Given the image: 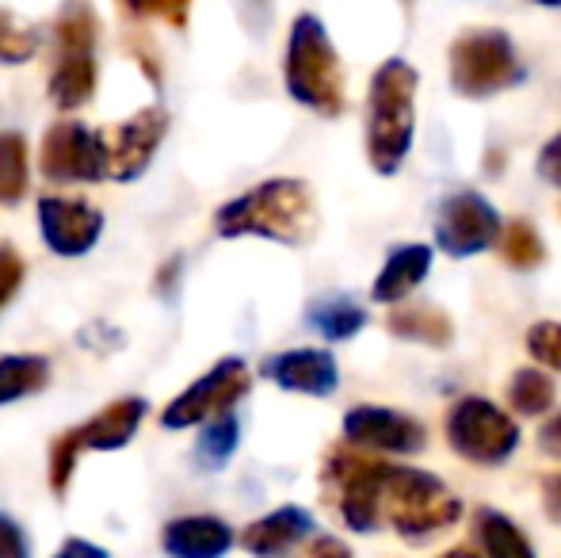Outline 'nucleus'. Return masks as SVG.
Returning a JSON list of instances; mask_svg holds the SVG:
<instances>
[{
    "label": "nucleus",
    "instance_id": "obj_1",
    "mask_svg": "<svg viewBox=\"0 0 561 558\" xmlns=\"http://www.w3.org/2000/svg\"><path fill=\"white\" fill-rule=\"evenodd\" d=\"M222 238H267L279 246H306L318 230V207L302 180H264L229 200L215 218Z\"/></svg>",
    "mask_w": 561,
    "mask_h": 558
},
{
    "label": "nucleus",
    "instance_id": "obj_2",
    "mask_svg": "<svg viewBox=\"0 0 561 558\" xmlns=\"http://www.w3.org/2000/svg\"><path fill=\"white\" fill-rule=\"evenodd\" d=\"M416 84L421 73L405 58H386L367 89V161L375 172L393 176L413 153Z\"/></svg>",
    "mask_w": 561,
    "mask_h": 558
},
{
    "label": "nucleus",
    "instance_id": "obj_3",
    "mask_svg": "<svg viewBox=\"0 0 561 558\" xmlns=\"http://www.w3.org/2000/svg\"><path fill=\"white\" fill-rule=\"evenodd\" d=\"M287 92L302 107L318 115H340L344 112V69H340V54L329 38L325 23L313 12H302L290 23L287 38Z\"/></svg>",
    "mask_w": 561,
    "mask_h": 558
},
{
    "label": "nucleus",
    "instance_id": "obj_4",
    "mask_svg": "<svg viewBox=\"0 0 561 558\" xmlns=\"http://www.w3.org/2000/svg\"><path fill=\"white\" fill-rule=\"evenodd\" d=\"M462 516V501L447 490V482L432 470L409 463H386L382 475V521L398 536L424 539L447 532Z\"/></svg>",
    "mask_w": 561,
    "mask_h": 558
},
{
    "label": "nucleus",
    "instance_id": "obj_5",
    "mask_svg": "<svg viewBox=\"0 0 561 558\" xmlns=\"http://www.w3.org/2000/svg\"><path fill=\"white\" fill-rule=\"evenodd\" d=\"M450 84L466 100H489L527 81L516 43L496 27H473L450 43Z\"/></svg>",
    "mask_w": 561,
    "mask_h": 558
},
{
    "label": "nucleus",
    "instance_id": "obj_6",
    "mask_svg": "<svg viewBox=\"0 0 561 558\" xmlns=\"http://www.w3.org/2000/svg\"><path fill=\"white\" fill-rule=\"evenodd\" d=\"M390 459H375V455L359 452L352 444L329 447L325 467H321V486L325 498L333 501L340 521L359 536L382 528V475Z\"/></svg>",
    "mask_w": 561,
    "mask_h": 558
},
{
    "label": "nucleus",
    "instance_id": "obj_7",
    "mask_svg": "<svg viewBox=\"0 0 561 558\" xmlns=\"http://www.w3.org/2000/svg\"><path fill=\"white\" fill-rule=\"evenodd\" d=\"M447 444L473 467H504L519 447V424L489 398L466 395L447 410Z\"/></svg>",
    "mask_w": 561,
    "mask_h": 558
},
{
    "label": "nucleus",
    "instance_id": "obj_8",
    "mask_svg": "<svg viewBox=\"0 0 561 558\" xmlns=\"http://www.w3.org/2000/svg\"><path fill=\"white\" fill-rule=\"evenodd\" d=\"M501 210L473 187H458L439 203L436 215V246L447 257H478L501 246Z\"/></svg>",
    "mask_w": 561,
    "mask_h": 558
},
{
    "label": "nucleus",
    "instance_id": "obj_9",
    "mask_svg": "<svg viewBox=\"0 0 561 558\" xmlns=\"http://www.w3.org/2000/svg\"><path fill=\"white\" fill-rule=\"evenodd\" d=\"M249 387H252L249 364L241 356H226L161 413V424L164 429H192V424L207 418H222V413H229V406L249 395Z\"/></svg>",
    "mask_w": 561,
    "mask_h": 558
},
{
    "label": "nucleus",
    "instance_id": "obj_10",
    "mask_svg": "<svg viewBox=\"0 0 561 558\" xmlns=\"http://www.w3.org/2000/svg\"><path fill=\"white\" fill-rule=\"evenodd\" d=\"M38 164H43V176L54 184H96L107 176L104 138L84 123H54L43 138Z\"/></svg>",
    "mask_w": 561,
    "mask_h": 558
},
{
    "label": "nucleus",
    "instance_id": "obj_11",
    "mask_svg": "<svg viewBox=\"0 0 561 558\" xmlns=\"http://www.w3.org/2000/svg\"><path fill=\"white\" fill-rule=\"evenodd\" d=\"M344 440L367 455H416L428 444V432L413 413L386 406H355L344 418Z\"/></svg>",
    "mask_w": 561,
    "mask_h": 558
},
{
    "label": "nucleus",
    "instance_id": "obj_12",
    "mask_svg": "<svg viewBox=\"0 0 561 558\" xmlns=\"http://www.w3.org/2000/svg\"><path fill=\"white\" fill-rule=\"evenodd\" d=\"M164 130H169V112H164V107H146V112H138L134 119L100 130L104 153H107V176H115V180L141 176L146 164L153 161Z\"/></svg>",
    "mask_w": 561,
    "mask_h": 558
},
{
    "label": "nucleus",
    "instance_id": "obj_13",
    "mask_svg": "<svg viewBox=\"0 0 561 558\" xmlns=\"http://www.w3.org/2000/svg\"><path fill=\"white\" fill-rule=\"evenodd\" d=\"M38 226L54 253L81 257L104 234V215L84 200H66V195H43L38 200Z\"/></svg>",
    "mask_w": 561,
    "mask_h": 558
},
{
    "label": "nucleus",
    "instance_id": "obj_14",
    "mask_svg": "<svg viewBox=\"0 0 561 558\" xmlns=\"http://www.w3.org/2000/svg\"><path fill=\"white\" fill-rule=\"evenodd\" d=\"M264 379H272L275 387L295 390V395H313V398H329L340 387V367L333 360V352L325 349H290V352H275L264 360Z\"/></svg>",
    "mask_w": 561,
    "mask_h": 558
},
{
    "label": "nucleus",
    "instance_id": "obj_15",
    "mask_svg": "<svg viewBox=\"0 0 561 558\" xmlns=\"http://www.w3.org/2000/svg\"><path fill=\"white\" fill-rule=\"evenodd\" d=\"M233 539V528L218 516H180L161 532V547L169 558H222Z\"/></svg>",
    "mask_w": 561,
    "mask_h": 558
},
{
    "label": "nucleus",
    "instance_id": "obj_16",
    "mask_svg": "<svg viewBox=\"0 0 561 558\" xmlns=\"http://www.w3.org/2000/svg\"><path fill=\"white\" fill-rule=\"evenodd\" d=\"M310 536H313V516L298 505H283V509H275V513L252 521L249 528L241 532V547L256 558H272V555L290 551V547H298Z\"/></svg>",
    "mask_w": 561,
    "mask_h": 558
},
{
    "label": "nucleus",
    "instance_id": "obj_17",
    "mask_svg": "<svg viewBox=\"0 0 561 558\" xmlns=\"http://www.w3.org/2000/svg\"><path fill=\"white\" fill-rule=\"evenodd\" d=\"M432 261H436L432 246H421V241H409V246H398L390 257H386L382 272L375 276V287H370L375 303H386V306L405 303V298L413 295V291L424 283V276H428Z\"/></svg>",
    "mask_w": 561,
    "mask_h": 558
},
{
    "label": "nucleus",
    "instance_id": "obj_18",
    "mask_svg": "<svg viewBox=\"0 0 561 558\" xmlns=\"http://www.w3.org/2000/svg\"><path fill=\"white\" fill-rule=\"evenodd\" d=\"M386 329H390L398 341L428 344V349H447V344L455 341V321H450V314L436 303L393 306L390 318H386Z\"/></svg>",
    "mask_w": 561,
    "mask_h": 558
},
{
    "label": "nucleus",
    "instance_id": "obj_19",
    "mask_svg": "<svg viewBox=\"0 0 561 558\" xmlns=\"http://www.w3.org/2000/svg\"><path fill=\"white\" fill-rule=\"evenodd\" d=\"M149 406L146 398H118V402L104 406L89 424H81V440L92 452H115V447H126L138 432V424L146 421Z\"/></svg>",
    "mask_w": 561,
    "mask_h": 558
},
{
    "label": "nucleus",
    "instance_id": "obj_20",
    "mask_svg": "<svg viewBox=\"0 0 561 558\" xmlns=\"http://www.w3.org/2000/svg\"><path fill=\"white\" fill-rule=\"evenodd\" d=\"M473 532H478V544L485 558H539L531 539L519 532V524L512 516L496 513V509H478Z\"/></svg>",
    "mask_w": 561,
    "mask_h": 558
},
{
    "label": "nucleus",
    "instance_id": "obj_21",
    "mask_svg": "<svg viewBox=\"0 0 561 558\" xmlns=\"http://www.w3.org/2000/svg\"><path fill=\"white\" fill-rule=\"evenodd\" d=\"M96 92V61L92 54H61L58 69L50 77V100L66 112L84 107Z\"/></svg>",
    "mask_w": 561,
    "mask_h": 558
},
{
    "label": "nucleus",
    "instance_id": "obj_22",
    "mask_svg": "<svg viewBox=\"0 0 561 558\" xmlns=\"http://www.w3.org/2000/svg\"><path fill=\"white\" fill-rule=\"evenodd\" d=\"M50 379V364L43 356H0V406L38 395Z\"/></svg>",
    "mask_w": 561,
    "mask_h": 558
},
{
    "label": "nucleus",
    "instance_id": "obj_23",
    "mask_svg": "<svg viewBox=\"0 0 561 558\" xmlns=\"http://www.w3.org/2000/svg\"><path fill=\"white\" fill-rule=\"evenodd\" d=\"M554 379L547 372H539V367H519L508 379V406L519 418H542L554 406Z\"/></svg>",
    "mask_w": 561,
    "mask_h": 558
},
{
    "label": "nucleus",
    "instance_id": "obj_24",
    "mask_svg": "<svg viewBox=\"0 0 561 558\" xmlns=\"http://www.w3.org/2000/svg\"><path fill=\"white\" fill-rule=\"evenodd\" d=\"M306 321H310L321 337H329V341H352V337L367 326V310L355 306L352 298H321V303L310 306Z\"/></svg>",
    "mask_w": 561,
    "mask_h": 558
},
{
    "label": "nucleus",
    "instance_id": "obj_25",
    "mask_svg": "<svg viewBox=\"0 0 561 558\" xmlns=\"http://www.w3.org/2000/svg\"><path fill=\"white\" fill-rule=\"evenodd\" d=\"M501 257L512 264V269H519V272H531V269H539L542 261H547V246H542V238H539V230H535L531 223H524V218H516V223H508L504 226V234H501Z\"/></svg>",
    "mask_w": 561,
    "mask_h": 558
},
{
    "label": "nucleus",
    "instance_id": "obj_26",
    "mask_svg": "<svg viewBox=\"0 0 561 558\" xmlns=\"http://www.w3.org/2000/svg\"><path fill=\"white\" fill-rule=\"evenodd\" d=\"M54 35L61 43V54H92V46L100 38L96 12L89 4H69L54 23Z\"/></svg>",
    "mask_w": 561,
    "mask_h": 558
},
{
    "label": "nucleus",
    "instance_id": "obj_27",
    "mask_svg": "<svg viewBox=\"0 0 561 558\" xmlns=\"http://www.w3.org/2000/svg\"><path fill=\"white\" fill-rule=\"evenodd\" d=\"M27 192V141L12 130L0 135V203H15Z\"/></svg>",
    "mask_w": 561,
    "mask_h": 558
},
{
    "label": "nucleus",
    "instance_id": "obj_28",
    "mask_svg": "<svg viewBox=\"0 0 561 558\" xmlns=\"http://www.w3.org/2000/svg\"><path fill=\"white\" fill-rule=\"evenodd\" d=\"M237 444H241V421H237L233 413H222V418H215L207 429H203L199 463L207 470H222L229 463V455L237 452Z\"/></svg>",
    "mask_w": 561,
    "mask_h": 558
},
{
    "label": "nucleus",
    "instance_id": "obj_29",
    "mask_svg": "<svg viewBox=\"0 0 561 558\" xmlns=\"http://www.w3.org/2000/svg\"><path fill=\"white\" fill-rule=\"evenodd\" d=\"M35 31H27L12 12H0V61L15 66V61H27L35 54Z\"/></svg>",
    "mask_w": 561,
    "mask_h": 558
},
{
    "label": "nucleus",
    "instance_id": "obj_30",
    "mask_svg": "<svg viewBox=\"0 0 561 558\" xmlns=\"http://www.w3.org/2000/svg\"><path fill=\"white\" fill-rule=\"evenodd\" d=\"M527 352L550 372H561V321H535L527 329Z\"/></svg>",
    "mask_w": 561,
    "mask_h": 558
},
{
    "label": "nucleus",
    "instance_id": "obj_31",
    "mask_svg": "<svg viewBox=\"0 0 561 558\" xmlns=\"http://www.w3.org/2000/svg\"><path fill=\"white\" fill-rule=\"evenodd\" d=\"M81 447H84L81 429L66 432V436H61L58 444L50 447V486H54V493H58V498H61V493H66L69 475H73L77 455H81Z\"/></svg>",
    "mask_w": 561,
    "mask_h": 558
},
{
    "label": "nucleus",
    "instance_id": "obj_32",
    "mask_svg": "<svg viewBox=\"0 0 561 558\" xmlns=\"http://www.w3.org/2000/svg\"><path fill=\"white\" fill-rule=\"evenodd\" d=\"M23 283V261L12 246H0V310H4L8 298L20 291Z\"/></svg>",
    "mask_w": 561,
    "mask_h": 558
},
{
    "label": "nucleus",
    "instance_id": "obj_33",
    "mask_svg": "<svg viewBox=\"0 0 561 558\" xmlns=\"http://www.w3.org/2000/svg\"><path fill=\"white\" fill-rule=\"evenodd\" d=\"M0 558H31L27 532H23L8 513H0Z\"/></svg>",
    "mask_w": 561,
    "mask_h": 558
},
{
    "label": "nucleus",
    "instance_id": "obj_34",
    "mask_svg": "<svg viewBox=\"0 0 561 558\" xmlns=\"http://www.w3.org/2000/svg\"><path fill=\"white\" fill-rule=\"evenodd\" d=\"M539 176L547 180L550 187H558V192H561V130L539 149Z\"/></svg>",
    "mask_w": 561,
    "mask_h": 558
},
{
    "label": "nucleus",
    "instance_id": "obj_35",
    "mask_svg": "<svg viewBox=\"0 0 561 558\" xmlns=\"http://www.w3.org/2000/svg\"><path fill=\"white\" fill-rule=\"evenodd\" d=\"M295 558H352V547L340 544L336 536H313Z\"/></svg>",
    "mask_w": 561,
    "mask_h": 558
},
{
    "label": "nucleus",
    "instance_id": "obj_36",
    "mask_svg": "<svg viewBox=\"0 0 561 558\" xmlns=\"http://www.w3.org/2000/svg\"><path fill=\"white\" fill-rule=\"evenodd\" d=\"M54 558H107V551H104V547H96V544H89V539H81V536H69Z\"/></svg>",
    "mask_w": 561,
    "mask_h": 558
},
{
    "label": "nucleus",
    "instance_id": "obj_37",
    "mask_svg": "<svg viewBox=\"0 0 561 558\" xmlns=\"http://www.w3.org/2000/svg\"><path fill=\"white\" fill-rule=\"evenodd\" d=\"M539 447L550 455V459H561V413H558V418H550L539 429Z\"/></svg>",
    "mask_w": 561,
    "mask_h": 558
},
{
    "label": "nucleus",
    "instance_id": "obj_38",
    "mask_svg": "<svg viewBox=\"0 0 561 558\" xmlns=\"http://www.w3.org/2000/svg\"><path fill=\"white\" fill-rule=\"evenodd\" d=\"M550 498H554V513L561 516V478H550Z\"/></svg>",
    "mask_w": 561,
    "mask_h": 558
},
{
    "label": "nucleus",
    "instance_id": "obj_39",
    "mask_svg": "<svg viewBox=\"0 0 561 558\" xmlns=\"http://www.w3.org/2000/svg\"><path fill=\"white\" fill-rule=\"evenodd\" d=\"M439 558H481L478 551H470V547H450L447 555H439Z\"/></svg>",
    "mask_w": 561,
    "mask_h": 558
}]
</instances>
